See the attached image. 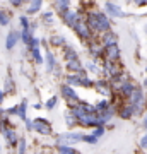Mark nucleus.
<instances>
[{
    "instance_id": "nucleus-1",
    "label": "nucleus",
    "mask_w": 147,
    "mask_h": 154,
    "mask_svg": "<svg viewBox=\"0 0 147 154\" xmlns=\"http://www.w3.org/2000/svg\"><path fill=\"white\" fill-rule=\"evenodd\" d=\"M87 28L94 29L98 33H108L111 29V24H109V19L106 17L104 12H89L87 14Z\"/></svg>"
},
{
    "instance_id": "nucleus-2",
    "label": "nucleus",
    "mask_w": 147,
    "mask_h": 154,
    "mask_svg": "<svg viewBox=\"0 0 147 154\" xmlns=\"http://www.w3.org/2000/svg\"><path fill=\"white\" fill-rule=\"evenodd\" d=\"M144 103H145V94L144 91L139 88L133 89V93L130 94V108L133 113H142V108H144Z\"/></svg>"
},
{
    "instance_id": "nucleus-3",
    "label": "nucleus",
    "mask_w": 147,
    "mask_h": 154,
    "mask_svg": "<svg viewBox=\"0 0 147 154\" xmlns=\"http://www.w3.org/2000/svg\"><path fill=\"white\" fill-rule=\"evenodd\" d=\"M82 135H84V134H81V132L60 134V135L57 137V142L60 144V146H67V147H70V146H74V144L82 142Z\"/></svg>"
},
{
    "instance_id": "nucleus-4",
    "label": "nucleus",
    "mask_w": 147,
    "mask_h": 154,
    "mask_svg": "<svg viewBox=\"0 0 147 154\" xmlns=\"http://www.w3.org/2000/svg\"><path fill=\"white\" fill-rule=\"evenodd\" d=\"M31 130H36L41 135H50L51 134V127H50V123L44 118H36V120L31 122Z\"/></svg>"
},
{
    "instance_id": "nucleus-5",
    "label": "nucleus",
    "mask_w": 147,
    "mask_h": 154,
    "mask_svg": "<svg viewBox=\"0 0 147 154\" xmlns=\"http://www.w3.org/2000/svg\"><path fill=\"white\" fill-rule=\"evenodd\" d=\"M74 29H75V33L79 34V38L81 39H91V29L87 28V24H86V21H79L74 26Z\"/></svg>"
},
{
    "instance_id": "nucleus-6",
    "label": "nucleus",
    "mask_w": 147,
    "mask_h": 154,
    "mask_svg": "<svg viewBox=\"0 0 147 154\" xmlns=\"http://www.w3.org/2000/svg\"><path fill=\"white\" fill-rule=\"evenodd\" d=\"M103 53H104L106 62H116L118 58H120V50H118V46H116V45L106 46V48L103 50Z\"/></svg>"
},
{
    "instance_id": "nucleus-7",
    "label": "nucleus",
    "mask_w": 147,
    "mask_h": 154,
    "mask_svg": "<svg viewBox=\"0 0 147 154\" xmlns=\"http://www.w3.org/2000/svg\"><path fill=\"white\" fill-rule=\"evenodd\" d=\"M62 17H63V22H65L67 26H70V28H74L77 22L81 21V17H79V12H75V11H69L67 12H63L62 14Z\"/></svg>"
},
{
    "instance_id": "nucleus-8",
    "label": "nucleus",
    "mask_w": 147,
    "mask_h": 154,
    "mask_svg": "<svg viewBox=\"0 0 147 154\" xmlns=\"http://www.w3.org/2000/svg\"><path fill=\"white\" fill-rule=\"evenodd\" d=\"M104 9H106V11H108L113 17H125V16H127V14L121 11L120 7L115 5L113 2H106V4H104Z\"/></svg>"
},
{
    "instance_id": "nucleus-9",
    "label": "nucleus",
    "mask_w": 147,
    "mask_h": 154,
    "mask_svg": "<svg viewBox=\"0 0 147 154\" xmlns=\"http://www.w3.org/2000/svg\"><path fill=\"white\" fill-rule=\"evenodd\" d=\"M62 94H63V96H65L67 99H69V101H79V96H77V93H75V89L74 88H70V86H62Z\"/></svg>"
},
{
    "instance_id": "nucleus-10",
    "label": "nucleus",
    "mask_w": 147,
    "mask_h": 154,
    "mask_svg": "<svg viewBox=\"0 0 147 154\" xmlns=\"http://www.w3.org/2000/svg\"><path fill=\"white\" fill-rule=\"evenodd\" d=\"M104 72L108 74L109 77H116L120 75V69H118V65H116V62H104Z\"/></svg>"
},
{
    "instance_id": "nucleus-11",
    "label": "nucleus",
    "mask_w": 147,
    "mask_h": 154,
    "mask_svg": "<svg viewBox=\"0 0 147 154\" xmlns=\"http://www.w3.org/2000/svg\"><path fill=\"white\" fill-rule=\"evenodd\" d=\"M133 89H135V86H133L130 81H125V82L120 84V94L125 96V98H130V94L133 93Z\"/></svg>"
},
{
    "instance_id": "nucleus-12",
    "label": "nucleus",
    "mask_w": 147,
    "mask_h": 154,
    "mask_svg": "<svg viewBox=\"0 0 147 154\" xmlns=\"http://www.w3.org/2000/svg\"><path fill=\"white\" fill-rule=\"evenodd\" d=\"M19 41V33L17 31H11V33L7 34V39H5V48L7 50H12L16 46V43Z\"/></svg>"
},
{
    "instance_id": "nucleus-13",
    "label": "nucleus",
    "mask_w": 147,
    "mask_h": 154,
    "mask_svg": "<svg viewBox=\"0 0 147 154\" xmlns=\"http://www.w3.org/2000/svg\"><path fill=\"white\" fill-rule=\"evenodd\" d=\"M2 134H4V137H5L11 144H16L17 140H19V137H17V132L14 130V128H11V127H5V128L2 130Z\"/></svg>"
},
{
    "instance_id": "nucleus-14",
    "label": "nucleus",
    "mask_w": 147,
    "mask_h": 154,
    "mask_svg": "<svg viewBox=\"0 0 147 154\" xmlns=\"http://www.w3.org/2000/svg\"><path fill=\"white\" fill-rule=\"evenodd\" d=\"M101 45H104V48L106 46H111V45H116V34L108 31V33L103 34V38H101Z\"/></svg>"
},
{
    "instance_id": "nucleus-15",
    "label": "nucleus",
    "mask_w": 147,
    "mask_h": 154,
    "mask_svg": "<svg viewBox=\"0 0 147 154\" xmlns=\"http://www.w3.org/2000/svg\"><path fill=\"white\" fill-rule=\"evenodd\" d=\"M67 67H69V70L72 72H84V69H82V63L79 62V58H72V60L67 62Z\"/></svg>"
},
{
    "instance_id": "nucleus-16",
    "label": "nucleus",
    "mask_w": 147,
    "mask_h": 154,
    "mask_svg": "<svg viewBox=\"0 0 147 154\" xmlns=\"http://www.w3.org/2000/svg\"><path fill=\"white\" fill-rule=\"evenodd\" d=\"M89 51H91L94 57H98V55L103 53V46H101L99 41H91V43H89Z\"/></svg>"
},
{
    "instance_id": "nucleus-17",
    "label": "nucleus",
    "mask_w": 147,
    "mask_h": 154,
    "mask_svg": "<svg viewBox=\"0 0 147 154\" xmlns=\"http://www.w3.org/2000/svg\"><path fill=\"white\" fill-rule=\"evenodd\" d=\"M55 57H53V53L51 51H46V70L48 72H53L55 70Z\"/></svg>"
},
{
    "instance_id": "nucleus-18",
    "label": "nucleus",
    "mask_w": 147,
    "mask_h": 154,
    "mask_svg": "<svg viewBox=\"0 0 147 154\" xmlns=\"http://www.w3.org/2000/svg\"><path fill=\"white\" fill-rule=\"evenodd\" d=\"M41 7H43V2H41V0H34V2H31L29 7H27V14H36Z\"/></svg>"
},
{
    "instance_id": "nucleus-19",
    "label": "nucleus",
    "mask_w": 147,
    "mask_h": 154,
    "mask_svg": "<svg viewBox=\"0 0 147 154\" xmlns=\"http://www.w3.org/2000/svg\"><path fill=\"white\" fill-rule=\"evenodd\" d=\"M26 106H27L26 101H22L19 106H16V113L19 115V118H21V120H24V122H26Z\"/></svg>"
},
{
    "instance_id": "nucleus-20",
    "label": "nucleus",
    "mask_w": 147,
    "mask_h": 154,
    "mask_svg": "<svg viewBox=\"0 0 147 154\" xmlns=\"http://www.w3.org/2000/svg\"><path fill=\"white\" fill-rule=\"evenodd\" d=\"M132 115H133V111H132V108H130L128 105H127V106H121V108H120V116L123 118V120H128Z\"/></svg>"
},
{
    "instance_id": "nucleus-21",
    "label": "nucleus",
    "mask_w": 147,
    "mask_h": 154,
    "mask_svg": "<svg viewBox=\"0 0 147 154\" xmlns=\"http://www.w3.org/2000/svg\"><path fill=\"white\" fill-rule=\"evenodd\" d=\"M67 86H70V88H74V86H79V81H81V77L75 75V74H70V75H67Z\"/></svg>"
},
{
    "instance_id": "nucleus-22",
    "label": "nucleus",
    "mask_w": 147,
    "mask_h": 154,
    "mask_svg": "<svg viewBox=\"0 0 147 154\" xmlns=\"http://www.w3.org/2000/svg\"><path fill=\"white\" fill-rule=\"evenodd\" d=\"M96 88H98L99 91H103L104 94H111V89H109L106 81H98V82H96Z\"/></svg>"
},
{
    "instance_id": "nucleus-23",
    "label": "nucleus",
    "mask_w": 147,
    "mask_h": 154,
    "mask_svg": "<svg viewBox=\"0 0 147 154\" xmlns=\"http://www.w3.org/2000/svg\"><path fill=\"white\" fill-rule=\"evenodd\" d=\"M31 38H33V34H31V31H29V29H22L21 34H19V39H22L26 45H29Z\"/></svg>"
},
{
    "instance_id": "nucleus-24",
    "label": "nucleus",
    "mask_w": 147,
    "mask_h": 154,
    "mask_svg": "<svg viewBox=\"0 0 147 154\" xmlns=\"http://www.w3.org/2000/svg\"><path fill=\"white\" fill-rule=\"evenodd\" d=\"M55 5H57V9L63 14V12L69 11V7H70V2H67V0H62V2H55Z\"/></svg>"
},
{
    "instance_id": "nucleus-25",
    "label": "nucleus",
    "mask_w": 147,
    "mask_h": 154,
    "mask_svg": "<svg viewBox=\"0 0 147 154\" xmlns=\"http://www.w3.org/2000/svg\"><path fill=\"white\" fill-rule=\"evenodd\" d=\"M31 55H33V58H34L36 63H43V57H41L39 48H31Z\"/></svg>"
},
{
    "instance_id": "nucleus-26",
    "label": "nucleus",
    "mask_w": 147,
    "mask_h": 154,
    "mask_svg": "<svg viewBox=\"0 0 147 154\" xmlns=\"http://www.w3.org/2000/svg\"><path fill=\"white\" fill-rule=\"evenodd\" d=\"M108 106H109V101H106V99H103V101H99V103H98L96 106H94V108H96V113H103V111L106 110Z\"/></svg>"
},
{
    "instance_id": "nucleus-27",
    "label": "nucleus",
    "mask_w": 147,
    "mask_h": 154,
    "mask_svg": "<svg viewBox=\"0 0 147 154\" xmlns=\"http://www.w3.org/2000/svg\"><path fill=\"white\" fill-rule=\"evenodd\" d=\"M12 89H14V84H12V79H11V77H7V79H5V84H4V94L11 93Z\"/></svg>"
},
{
    "instance_id": "nucleus-28",
    "label": "nucleus",
    "mask_w": 147,
    "mask_h": 154,
    "mask_svg": "<svg viewBox=\"0 0 147 154\" xmlns=\"http://www.w3.org/2000/svg\"><path fill=\"white\" fill-rule=\"evenodd\" d=\"M79 86H82V88H91V86H93V81H91L89 77H81Z\"/></svg>"
},
{
    "instance_id": "nucleus-29",
    "label": "nucleus",
    "mask_w": 147,
    "mask_h": 154,
    "mask_svg": "<svg viewBox=\"0 0 147 154\" xmlns=\"http://www.w3.org/2000/svg\"><path fill=\"white\" fill-rule=\"evenodd\" d=\"M26 152V139H19V146H17V154Z\"/></svg>"
},
{
    "instance_id": "nucleus-30",
    "label": "nucleus",
    "mask_w": 147,
    "mask_h": 154,
    "mask_svg": "<svg viewBox=\"0 0 147 154\" xmlns=\"http://www.w3.org/2000/svg\"><path fill=\"white\" fill-rule=\"evenodd\" d=\"M57 101H58V99H57V96H53V98H50L48 101H46V105H44V108H46V110H53V108H55V105H57Z\"/></svg>"
},
{
    "instance_id": "nucleus-31",
    "label": "nucleus",
    "mask_w": 147,
    "mask_h": 154,
    "mask_svg": "<svg viewBox=\"0 0 147 154\" xmlns=\"http://www.w3.org/2000/svg\"><path fill=\"white\" fill-rule=\"evenodd\" d=\"M58 152L60 154H77L72 147H67V146H60V147H58Z\"/></svg>"
},
{
    "instance_id": "nucleus-32",
    "label": "nucleus",
    "mask_w": 147,
    "mask_h": 154,
    "mask_svg": "<svg viewBox=\"0 0 147 154\" xmlns=\"http://www.w3.org/2000/svg\"><path fill=\"white\" fill-rule=\"evenodd\" d=\"M0 24L2 26H7L9 24V14H5L4 11H0Z\"/></svg>"
},
{
    "instance_id": "nucleus-33",
    "label": "nucleus",
    "mask_w": 147,
    "mask_h": 154,
    "mask_svg": "<svg viewBox=\"0 0 147 154\" xmlns=\"http://www.w3.org/2000/svg\"><path fill=\"white\" fill-rule=\"evenodd\" d=\"M51 45L53 46H62L63 45V36H53L51 38Z\"/></svg>"
},
{
    "instance_id": "nucleus-34",
    "label": "nucleus",
    "mask_w": 147,
    "mask_h": 154,
    "mask_svg": "<svg viewBox=\"0 0 147 154\" xmlns=\"http://www.w3.org/2000/svg\"><path fill=\"white\" fill-rule=\"evenodd\" d=\"M65 118H67V125H69V127H74V125L77 123V122H75V118L72 116V113H70V111H69V113L65 115Z\"/></svg>"
},
{
    "instance_id": "nucleus-35",
    "label": "nucleus",
    "mask_w": 147,
    "mask_h": 154,
    "mask_svg": "<svg viewBox=\"0 0 147 154\" xmlns=\"http://www.w3.org/2000/svg\"><path fill=\"white\" fill-rule=\"evenodd\" d=\"M101 135H104V127H96V130H94L93 137H94V139H99Z\"/></svg>"
},
{
    "instance_id": "nucleus-36",
    "label": "nucleus",
    "mask_w": 147,
    "mask_h": 154,
    "mask_svg": "<svg viewBox=\"0 0 147 154\" xmlns=\"http://www.w3.org/2000/svg\"><path fill=\"white\" fill-rule=\"evenodd\" d=\"M82 140L87 144H94V142H98V139H94L93 135H82Z\"/></svg>"
},
{
    "instance_id": "nucleus-37",
    "label": "nucleus",
    "mask_w": 147,
    "mask_h": 154,
    "mask_svg": "<svg viewBox=\"0 0 147 154\" xmlns=\"http://www.w3.org/2000/svg\"><path fill=\"white\" fill-rule=\"evenodd\" d=\"M19 21H21V24H22V29H29V26H31V24H29V21H27L26 16H22Z\"/></svg>"
},
{
    "instance_id": "nucleus-38",
    "label": "nucleus",
    "mask_w": 147,
    "mask_h": 154,
    "mask_svg": "<svg viewBox=\"0 0 147 154\" xmlns=\"http://www.w3.org/2000/svg\"><path fill=\"white\" fill-rule=\"evenodd\" d=\"M140 147H142V149H147V134H145V135H142V139H140Z\"/></svg>"
},
{
    "instance_id": "nucleus-39",
    "label": "nucleus",
    "mask_w": 147,
    "mask_h": 154,
    "mask_svg": "<svg viewBox=\"0 0 147 154\" xmlns=\"http://www.w3.org/2000/svg\"><path fill=\"white\" fill-rule=\"evenodd\" d=\"M43 19H44V21H51V12H44Z\"/></svg>"
},
{
    "instance_id": "nucleus-40",
    "label": "nucleus",
    "mask_w": 147,
    "mask_h": 154,
    "mask_svg": "<svg viewBox=\"0 0 147 154\" xmlns=\"http://www.w3.org/2000/svg\"><path fill=\"white\" fill-rule=\"evenodd\" d=\"M87 67H89V69H91L93 72H99V69H98L96 65H94V63H87Z\"/></svg>"
},
{
    "instance_id": "nucleus-41",
    "label": "nucleus",
    "mask_w": 147,
    "mask_h": 154,
    "mask_svg": "<svg viewBox=\"0 0 147 154\" xmlns=\"http://www.w3.org/2000/svg\"><path fill=\"white\" fill-rule=\"evenodd\" d=\"M4 99H5V94H4V91H0V103H2Z\"/></svg>"
},
{
    "instance_id": "nucleus-42",
    "label": "nucleus",
    "mask_w": 147,
    "mask_h": 154,
    "mask_svg": "<svg viewBox=\"0 0 147 154\" xmlns=\"http://www.w3.org/2000/svg\"><path fill=\"white\" fill-rule=\"evenodd\" d=\"M26 128H27V130H31V122H29V120H26Z\"/></svg>"
},
{
    "instance_id": "nucleus-43",
    "label": "nucleus",
    "mask_w": 147,
    "mask_h": 154,
    "mask_svg": "<svg viewBox=\"0 0 147 154\" xmlns=\"http://www.w3.org/2000/svg\"><path fill=\"white\" fill-rule=\"evenodd\" d=\"M144 128H147V116L144 118Z\"/></svg>"
},
{
    "instance_id": "nucleus-44",
    "label": "nucleus",
    "mask_w": 147,
    "mask_h": 154,
    "mask_svg": "<svg viewBox=\"0 0 147 154\" xmlns=\"http://www.w3.org/2000/svg\"><path fill=\"white\" fill-rule=\"evenodd\" d=\"M5 115V110H2V108H0V116H4Z\"/></svg>"
}]
</instances>
